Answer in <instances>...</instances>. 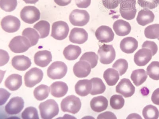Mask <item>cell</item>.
Masks as SVG:
<instances>
[{"label": "cell", "mask_w": 159, "mask_h": 119, "mask_svg": "<svg viewBox=\"0 0 159 119\" xmlns=\"http://www.w3.org/2000/svg\"><path fill=\"white\" fill-rule=\"evenodd\" d=\"M39 108L42 119H52L59 112V106L53 99H49L40 103Z\"/></svg>", "instance_id": "cell-1"}, {"label": "cell", "mask_w": 159, "mask_h": 119, "mask_svg": "<svg viewBox=\"0 0 159 119\" xmlns=\"http://www.w3.org/2000/svg\"><path fill=\"white\" fill-rule=\"evenodd\" d=\"M61 105L62 111L75 114L80 110L82 103L79 97L71 95L62 99Z\"/></svg>", "instance_id": "cell-2"}, {"label": "cell", "mask_w": 159, "mask_h": 119, "mask_svg": "<svg viewBox=\"0 0 159 119\" xmlns=\"http://www.w3.org/2000/svg\"><path fill=\"white\" fill-rule=\"evenodd\" d=\"M8 46L14 53H20L26 52L32 46L29 39L26 37L18 36L11 40Z\"/></svg>", "instance_id": "cell-3"}, {"label": "cell", "mask_w": 159, "mask_h": 119, "mask_svg": "<svg viewBox=\"0 0 159 119\" xmlns=\"http://www.w3.org/2000/svg\"><path fill=\"white\" fill-rule=\"evenodd\" d=\"M67 69V66L64 62H55L48 68V76L52 79H61L66 76Z\"/></svg>", "instance_id": "cell-4"}, {"label": "cell", "mask_w": 159, "mask_h": 119, "mask_svg": "<svg viewBox=\"0 0 159 119\" xmlns=\"http://www.w3.org/2000/svg\"><path fill=\"white\" fill-rule=\"evenodd\" d=\"M98 53L101 63L103 64H110L116 59V51L112 45H102L99 47Z\"/></svg>", "instance_id": "cell-5"}, {"label": "cell", "mask_w": 159, "mask_h": 119, "mask_svg": "<svg viewBox=\"0 0 159 119\" xmlns=\"http://www.w3.org/2000/svg\"><path fill=\"white\" fill-rule=\"evenodd\" d=\"M90 16L85 10L75 9L72 11L69 16V21L74 26H84L89 22Z\"/></svg>", "instance_id": "cell-6"}, {"label": "cell", "mask_w": 159, "mask_h": 119, "mask_svg": "<svg viewBox=\"0 0 159 119\" xmlns=\"http://www.w3.org/2000/svg\"><path fill=\"white\" fill-rule=\"evenodd\" d=\"M40 12L38 8L32 6L25 7L20 12V17L24 22L33 24L40 18Z\"/></svg>", "instance_id": "cell-7"}, {"label": "cell", "mask_w": 159, "mask_h": 119, "mask_svg": "<svg viewBox=\"0 0 159 119\" xmlns=\"http://www.w3.org/2000/svg\"><path fill=\"white\" fill-rule=\"evenodd\" d=\"M69 32V26L66 22L57 21L52 24L51 36L57 40H62L67 37Z\"/></svg>", "instance_id": "cell-8"}, {"label": "cell", "mask_w": 159, "mask_h": 119, "mask_svg": "<svg viewBox=\"0 0 159 119\" xmlns=\"http://www.w3.org/2000/svg\"><path fill=\"white\" fill-rule=\"evenodd\" d=\"M43 73L41 69L34 68L27 72L25 76V84L26 87L32 88L42 81Z\"/></svg>", "instance_id": "cell-9"}, {"label": "cell", "mask_w": 159, "mask_h": 119, "mask_svg": "<svg viewBox=\"0 0 159 119\" xmlns=\"http://www.w3.org/2000/svg\"><path fill=\"white\" fill-rule=\"evenodd\" d=\"M20 21L18 18L12 15L5 16L1 20V25L5 32L12 33L17 32L20 27Z\"/></svg>", "instance_id": "cell-10"}, {"label": "cell", "mask_w": 159, "mask_h": 119, "mask_svg": "<svg viewBox=\"0 0 159 119\" xmlns=\"http://www.w3.org/2000/svg\"><path fill=\"white\" fill-rule=\"evenodd\" d=\"M135 88L129 79H122L116 87V91L125 98L131 97L134 95Z\"/></svg>", "instance_id": "cell-11"}, {"label": "cell", "mask_w": 159, "mask_h": 119, "mask_svg": "<svg viewBox=\"0 0 159 119\" xmlns=\"http://www.w3.org/2000/svg\"><path fill=\"white\" fill-rule=\"evenodd\" d=\"M95 36L102 43H108L113 41L115 35L111 28L106 25H102L96 30Z\"/></svg>", "instance_id": "cell-12"}, {"label": "cell", "mask_w": 159, "mask_h": 119, "mask_svg": "<svg viewBox=\"0 0 159 119\" xmlns=\"http://www.w3.org/2000/svg\"><path fill=\"white\" fill-rule=\"evenodd\" d=\"M25 106V102L21 97L12 98L5 107L6 112L8 114L15 115L20 112Z\"/></svg>", "instance_id": "cell-13"}, {"label": "cell", "mask_w": 159, "mask_h": 119, "mask_svg": "<svg viewBox=\"0 0 159 119\" xmlns=\"http://www.w3.org/2000/svg\"><path fill=\"white\" fill-rule=\"evenodd\" d=\"M152 53L150 49L142 48L136 52L134 56V62L139 66H144L151 60Z\"/></svg>", "instance_id": "cell-14"}, {"label": "cell", "mask_w": 159, "mask_h": 119, "mask_svg": "<svg viewBox=\"0 0 159 119\" xmlns=\"http://www.w3.org/2000/svg\"><path fill=\"white\" fill-rule=\"evenodd\" d=\"M69 38L72 43L82 44L88 40V33L83 28H75L71 31Z\"/></svg>", "instance_id": "cell-15"}, {"label": "cell", "mask_w": 159, "mask_h": 119, "mask_svg": "<svg viewBox=\"0 0 159 119\" xmlns=\"http://www.w3.org/2000/svg\"><path fill=\"white\" fill-rule=\"evenodd\" d=\"M91 66L87 62L80 60L73 67V72L75 76L79 78L87 77L91 71Z\"/></svg>", "instance_id": "cell-16"}, {"label": "cell", "mask_w": 159, "mask_h": 119, "mask_svg": "<svg viewBox=\"0 0 159 119\" xmlns=\"http://www.w3.org/2000/svg\"><path fill=\"white\" fill-rule=\"evenodd\" d=\"M52 53L49 51H39L35 54L34 60L35 64L39 67L44 68L48 66L52 61Z\"/></svg>", "instance_id": "cell-17"}, {"label": "cell", "mask_w": 159, "mask_h": 119, "mask_svg": "<svg viewBox=\"0 0 159 119\" xmlns=\"http://www.w3.org/2000/svg\"><path fill=\"white\" fill-rule=\"evenodd\" d=\"M32 64L31 60L25 55H18L13 58L12 65L17 70L24 71L29 68Z\"/></svg>", "instance_id": "cell-18"}, {"label": "cell", "mask_w": 159, "mask_h": 119, "mask_svg": "<svg viewBox=\"0 0 159 119\" xmlns=\"http://www.w3.org/2000/svg\"><path fill=\"white\" fill-rule=\"evenodd\" d=\"M138 47V42L133 37H127L122 40L120 47L123 52L127 54L133 53Z\"/></svg>", "instance_id": "cell-19"}, {"label": "cell", "mask_w": 159, "mask_h": 119, "mask_svg": "<svg viewBox=\"0 0 159 119\" xmlns=\"http://www.w3.org/2000/svg\"><path fill=\"white\" fill-rule=\"evenodd\" d=\"M113 29L116 34L118 36H125L130 33L131 30V27L127 21L118 20L113 24Z\"/></svg>", "instance_id": "cell-20"}, {"label": "cell", "mask_w": 159, "mask_h": 119, "mask_svg": "<svg viewBox=\"0 0 159 119\" xmlns=\"http://www.w3.org/2000/svg\"><path fill=\"white\" fill-rule=\"evenodd\" d=\"M92 87L91 81L88 79L80 80L75 86L76 94L81 97H86L90 93Z\"/></svg>", "instance_id": "cell-21"}, {"label": "cell", "mask_w": 159, "mask_h": 119, "mask_svg": "<svg viewBox=\"0 0 159 119\" xmlns=\"http://www.w3.org/2000/svg\"><path fill=\"white\" fill-rule=\"evenodd\" d=\"M154 18V13L147 8H144L139 12L137 21L139 25L144 26L152 22Z\"/></svg>", "instance_id": "cell-22"}, {"label": "cell", "mask_w": 159, "mask_h": 119, "mask_svg": "<svg viewBox=\"0 0 159 119\" xmlns=\"http://www.w3.org/2000/svg\"><path fill=\"white\" fill-rule=\"evenodd\" d=\"M90 105L91 108L93 111L100 112L107 109L108 106V101L103 96H98L92 99Z\"/></svg>", "instance_id": "cell-23"}, {"label": "cell", "mask_w": 159, "mask_h": 119, "mask_svg": "<svg viewBox=\"0 0 159 119\" xmlns=\"http://www.w3.org/2000/svg\"><path fill=\"white\" fill-rule=\"evenodd\" d=\"M51 93L52 96L56 98L64 97L67 93L68 87L65 82H56L50 86Z\"/></svg>", "instance_id": "cell-24"}, {"label": "cell", "mask_w": 159, "mask_h": 119, "mask_svg": "<svg viewBox=\"0 0 159 119\" xmlns=\"http://www.w3.org/2000/svg\"><path fill=\"white\" fill-rule=\"evenodd\" d=\"M22 84V76L17 74L10 75L6 79L5 82V87L11 91L18 90Z\"/></svg>", "instance_id": "cell-25"}, {"label": "cell", "mask_w": 159, "mask_h": 119, "mask_svg": "<svg viewBox=\"0 0 159 119\" xmlns=\"http://www.w3.org/2000/svg\"><path fill=\"white\" fill-rule=\"evenodd\" d=\"M82 52L80 46L70 45L65 48L63 52L65 59L69 60H74L79 57Z\"/></svg>", "instance_id": "cell-26"}, {"label": "cell", "mask_w": 159, "mask_h": 119, "mask_svg": "<svg viewBox=\"0 0 159 119\" xmlns=\"http://www.w3.org/2000/svg\"><path fill=\"white\" fill-rule=\"evenodd\" d=\"M103 77L106 83L110 86L116 85L119 79L118 72L116 69L111 68L105 71L103 73Z\"/></svg>", "instance_id": "cell-27"}, {"label": "cell", "mask_w": 159, "mask_h": 119, "mask_svg": "<svg viewBox=\"0 0 159 119\" xmlns=\"http://www.w3.org/2000/svg\"><path fill=\"white\" fill-rule=\"evenodd\" d=\"M147 73L143 69L133 71L130 77L132 81L137 87L143 84L147 80Z\"/></svg>", "instance_id": "cell-28"}, {"label": "cell", "mask_w": 159, "mask_h": 119, "mask_svg": "<svg viewBox=\"0 0 159 119\" xmlns=\"http://www.w3.org/2000/svg\"><path fill=\"white\" fill-rule=\"evenodd\" d=\"M91 81L92 87L90 94L92 95L101 94L106 90V86L102 79L98 77H93Z\"/></svg>", "instance_id": "cell-29"}, {"label": "cell", "mask_w": 159, "mask_h": 119, "mask_svg": "<svg viewBox=\"0 0 159 119\" xmlns=\"http://www.w3.org/2000/svg\"><path fill=\"white\" fill-rule=\"evenodd\" d=\"M34 28L39 32L40 39H43L49 35L50 25L47 21L41 20L35 24Z\"/></svg>", "instance_id": "cell-30"}, {"label": "cell", "mask_w": 159, "mask_h": 119, "mask_svg": "<svg viewBox=\"0 0 159 119\" xmlns=\"http://www.w3.org/2000/svg\"><path fill=\"white\" fill-rule=\"evenodd\" d=\"M50 89L49 87L46 85H40L35 88L34 90V96L37 100L39 101L45 100L49 96Z\"/></svg>", "instance_id": "cell-31"}, {"label": "cell", "mask_w": 159, "mask_h": 119, "mask_svg": "<svg viewBox=\"0 0 159 119\" xmlns=\"http://www.w3.org/2000/svg\"><path fill=\"white\" fill-rule=\"evenodd\" d=\"M22 35L29 39L32 46L36 45L39 39V35L38 32L35 29L30 28L24 29Z\"/></svg>", "instance_id": "cell-32"}, {"label": "cell", "mask_w": 159, "mask_h": 119, "mask_svg": "<svg viewBox=\"0 0 159 119\" xmlns=\"http://www.w3.org/2000/svg\"><path fill=\"white\" fill-rule=\"evenodd\" d=\"M143 115L145 119H157L159 117V111L155 106L148 105L143 109Z\"/></svg>", "instance_id": "cell-33"}, {"label": "cell", "mask_w": 159, "mask_h": 119, "mask_svg": "<svg viewBox=\"0 0 159 119\" xmlns=\"http://www.w3.org/2000/svg\"><path fill=\"white\" fill-rule=\"evenodd\" d=\"M144 35L148 39H158L159 37V24H154L147 27L145 29Z\"/></svg>", "instance_id": "cell-34"}, {"label": "cell", "mask_w": 159, "mask_h": 119, "mask_svg": "<svg viewBox=\"0 0 159 119\" xmlns=\"http://www.w3.org/2000/svg\"><path fill=\"white\" fill-rule=\"evenodd\" d=\"M147 74L153 80H159V62H152L147 68Z\"/></svg>", "instance_id": "cell-35"}, {"label": "cell", "mask_w": 159, "mask_h": 119, "mask_svg": "<svg viewBox=\"0 0 159 119\" xmlns=\"http://www.w3.org/2000/svg\"><path fill=\"white\" fill-rule=\"evenodd\" d=\"M80 60L85 61L89 62L92 69L97 66L98 56L94 52H86L82 55Z\"/></svg>", "instance_id": "cell-36"}, {"label": "cell", "mask_w": 159, "mask_h": 119, "mask_svg": "<svg viewBox=\"0 0 159 119\" xmlns=\"http://www.w3.org/2000/svg\"><path fill=\"white\" fill-rule=\"evenodd\" d=\"M110 104L112 108L119 110L124 107L125 100L121 95H115L112 96L110 100Z\"/></svg>", "instance_id": "cell-37"}, {"label": "cell", "mask_w": 159, "mask_h": 119, "mask_svg": "<svg viewBox=\"0 0 159 119\" xmlns=\"http://www.w3.org/2000/svg\"><path fill=\"white\" fill-rule=\"evenodd\" d=\"M113 68L118 71L120 76L124 74L128 68V63L126 60H117L113 65Z\"/></svg>", "instance_id": "cell-38"}, {"label": "cell", "mask_w": 159, "mask_h": 119, "mask_svg": "<svg viewBox=\"0 0 159 119\" xmlns=\"http://www.w3.org/2000/svg\"><path fill=\"white\" fill-rule=\"evenodd\" d=\"M17 0H1L0 6L1 9L7 12L14 11L17 5Z\"/></svg>", "instance_id": "cell-39"}, {"label": "cell", "mask_w": 159, "mask_h": 119, "mask_svg": "<svg viewBox=\"0 0 159 119\" xmlns=\"http://www.w3.org/2000/svg\"><path fill=\"white\" fill-rule=\"evenodd\" d=\"M22 117L24 119H39L37 110L33 107H27L22 113Z\"/></svg>", "instance_id": "cell-40"}, {"label": "cell", "mask_w": 159, "mask_h": 119, "mask_svg": "<svg viewBox=\"0 0 159 119\" xmlns=\"http://www.w3.org/2000/svg\"><path fill=\"white\" fill-rule=\"evenodd\" d=\"M136 0H120L119 11H127L137 9Z\"/></svg>", "instance_id": "cell-41"}, {"label": "cell", "mask_w": 159, "mask_h": 119, "mask_svg": "<svg viewBox=\"0 0 159 119\" xmlns=\"http://www.w3.org/2000/svg\"><path fill=\"white\" fill-rule=\"evenodd\" d=\"M138 3L142 8L153 9L158 6L159 0H138Z\"/></svg>", "instance_id": "cell-42"}, {"label": "cell", "mask_w": 159, "mask_h": 119, "mask_svg": "<svg viewBox=\"0 0 159 119\" xmlns=\"http://www.w3.org/2000/svg\"><path fill=\"white\" fill-rule=\"evenodd\" d=\"M102 1L105 7L109 10L116 9L120 3V0H102Z\"/></svg>", "instance_id": "cell-43"}, {"label": "cell", "mask_w": 159, "mask_h": 119, "mask_svg": "<svg viewBox=\"0 0 159 119\" xmlns=\"http://www.w3.org/2000/svg\"><path fill=\"white\" fill-rule=\"evenodd\" d=\"M142 48H147V49H150L152 53L153 56L157 53V51H158V47H157V44L154 42H151V41H146L143 43Z\"/></svg>", "instance_id": "cell-44"}, {"label": "cell", "mask_w": 159, "mask_h": 119, "mask_svg": "<svg viewBox=\"0 0 159 119\" xmlns=\"http://www.w3.org/2000/svg\"><path fill=\"white\" fill-rule=\"evenodd\" d=\"M78 7L86 8L89 7L91 2V0H75Z\"/></svg>", "instance_id": "cell-45"}, {"label": "cell", "mask_w": 159, "mask_h": 119, "mask_svg": "<svg viewBox=\"0 0 159 119\" xmlns=\"http://www.w3.org/2000/svg\"><path fill=\"white\" fill-rule=\"evenodd\" d=\"M1 105H2V104H5L8 98L11 95V94L4 89H1Z\"/></svg>", "instance_id": "cell-46"}, {"label": "cell", "mask_w": 159, "mask_h": 119, "mask_svg": "<svg viewBox=\"0 0 159 119\" xmlns=\"http://www.w3.org/2000/svg\"><path fill=\"white\" fill-rule=\"evenodd\" d=\"M99 119H117L116 116L113 113L110 112H106L99 114L97 117Z\"/></svg>", "instance_id": "cell-47"}, {"label": "cell", "mask_w": 159, "mask_h": 119, "mask_svg": "<svg viewBox=\"0 0 159 119\" xmlns=\"http://www.w3.org/2000/svg\"><path fill=\"white\" fill-rule=\"evenodd\" d=\"M151 100L154 104L159 106V88L156 89L153 92Z\"/></svg>", "instance_id": "cell-48"}, {"label": "cell", "mask_w": 159, "mask_h": 119, "mask_svg": "<svg viewBox=\"0 0 159 119\" xmlns=\"http://www.w3.org/2000/svg\"><path fill=\"white\" fill-rule=\"evenodd\" d=\"M55 3L61 7L66 6L70 3L72 0H54Z\"/></svg>", "instance_id": "cell-49"}, {"label": "cell", "mask_w": 159, "mask_h": 119, "mask_svg": "<svg viewBox=\"0 0 159 119\" xmlns=\"http://www.w3.org/2000/svg\"><path fill=\"white\" fill-rule=\"evenodd\" d=\"M27 4H34L37 2L39 0H23Z\"/></svg>", "instance_id": "cell-50"}, {"label": "cell", "mask_w": 159, "mask_h": 119, "mask_svg": "<svg viewBox=\"0 0 159 119\" xmlns=\"http://www.w3.org/2000/svg\"><path fill=\"white\" fill-rule=\"evenodd\" d=\"M158 39V40L159 41V37L158 38V39Z\"/></svg>", "instance_id": "cell-51"}]
</instances>
